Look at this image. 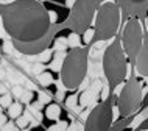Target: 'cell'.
Instances as JSON below:
<instances>
[{
	"instance_id": "cell-4",
	"label": "cell",
	"mask_w": 148,
	"mask_h": 131,
	"mask_svg": "<svg viewBox=\"0 0 148 131\" xmlns=\"http://www.w3.org/2000/svg\"><path fill=\"white\" fill-rule=\"evenodd\" d=\"M122 22V11L117 2L106 0L98 8L97 19H95V36L98 41H108L112 39L120 28Z\"/></svg>"
},
{
	"instance_id": "cell-26",
	"label": "cell",
	"mask_w": 148,
	"mask_h": 131,
	"mask_svg": "<svg viewBox=\"0 0 148 131\" xmlns=\"http://www.w3.org/2000/svg\"><path fill=\"white\" fill-rule=\"evenodd\" d=\"M128 2H131V3H136V5H140V3H145L147 0H128Z\"/></svg>"
},
{
	"instance_id": "cell-13",
	"label": "cell",
	"mask_w": 148,
	"mask_h": 131,
	"mask_svg": "<svg viewBox=\"0 0 148 131\" xmlns=\"http://www.w3.org/2000/svg\"><path fill=\"white\" fill-rule=\"evenodd\" d=\"M79 45H81V38H79V34L77 31H72L69 34V38H67V47L75 49V47H79Z\"/></svg>"
},
{
	"instance_id": "cell-11",
	"label": "cell",
	"mask_w": 148,
	"mask_h": 131,
	"mask_svg": "<svg viewBox=\"0 0 148 131\" xmlns=\"http://www.w3.org/2000/svg\"><path fill=\"white\" fill-rule=\"evenodd\" d=\"M21 114H23L22 103H19V102L13 103V102H11V105L8 106V117H10V119H16V117L21 116Z\"/></svg>"
},
{
	"instance_id": "cell-1",
	"label": "cell",
	"mask_w": 148,
	"mask_h": 131,
	"mask_svg": "<svg viewBox=\"0 0 148 131\" xmlns=\"http://www.w3.org/2000/svg\"><path fill=\"white\" fill-rule=\"evenodd\" d=\"M3 28L16 42L33 44L49 33L50 16L38 0H16L2 11Z\"/></svg>"
},
{
	"instance_id": "cell-25",
	"label": "cell",
	"mask_w": 148,
	"mask_h": 131,
	"mask_svg": "<svg viewBox=\"0 0 148 131\" xmlns=\"http://www.w3.org/2000/svg\"><path fill=\"white\" fill-rule=\"evenodd\" d=\"M6 122H8V117L2 112V111H0V128H2V125H5Z\"/></svg>"
},
{
	"instance_id": "cell-10",
	"label": "cell",
	"mask_w": 148,
	"mask_h": 131,
	"mask_svg": "<svg viewBox=\"0 0 148 131\" xmlns=\"http://www.w3.org/2000/svg\"><path fill=\"white\" fill-rule=\"evenodd\" d=\"M61 106L58 105V103H47L45 106V117L49 119L51 122H58L59 117H61Z\"/></svg>"
},
{
	"instance_id": "cell-15",
	"label": "cell",
	"mask_w": 148,
	"mask_h": 131,
	"mask_svg": "<svg viewBox=\"0 0 148 131\" xmlns=\"http://www.w3.org/2000/svg\"><path fill=\"white\" fill-rule=\"evenodd\" d=\"M94 38H95V30L90 28V27H87V28L83 31V44H86V45L90 44Z\"/></svg>"
},
{
	"instance_id": "cell-5",
	"label": "cell",
	"mask_w": 148,
	"mask_h": 131,
	"mask_svg": "<svg viewBox=\"0 0 148 131\" xmlns=\"http://www.w3.org/2000/svg\"><path fill=\"white\" fill-rule=\"evenodd\" d=\"M145 91L147 89H142L140 81H137V78L134 77L122 84V89L119 91V98H117L115 106H117L120 116L123 119L131 117L136 111L140 108Z\"/></svg>"
},
{
	"instance_id": "cell-22",
	"label": "cell",
	"mask_w": 148,
	"mask_h": 131,
	"mask_svg": "<svg viewBox=\"0 0 148 131\" xmlns=\"http://www.w3.org/2000/svg\"><path fill=\"white\" fill-rule=\"evenodd\" d=\"M108 97H109V87L103 86V89H101V100H106Z\"/></svg>"
},
{
	"instance_id": "cell-2",
	"label": "cell",
	"mask_w": 148,
	"mask_h": 131,
	"mask_svg": "<svg viewBox=\"0 0 148 131\" xmlns=\"http://www.w3.org/2000/svg\"><path fill=\"white\" fill-rule=\"evenodd\" d=\"M61 81L66 89H78L87 73V49L75 47L66 55L61 66Z\"/></svg>"
},
{
	"instance_id": "cell-18",
	"label": "cell",
	"mask_w": 148,
	"mask_h": 131,
	"mask_svg": "<svg viewBox=\"0 0 148 131\" xmlns=\"http://www.w3.org/2000/svg\"><path fill=\"white\" fill-rule=\"evenodd\" d=\"M11 102H13V97H11L10 94L0 95V106H2V108H8V106L11 105Z\"/></svg>"
},
{
	"instance_id": "cell-8",
	"label": "cell",
	"mask_w": 148,
	"mask_h": 131,
	"mask_svg": "<svg viewBox=\"0 0 148 131\" xmlns=\"http://www.w3.org/2000/svg\"><path fill=\"white\" fill-rule=\"evenodd\" d=\"M111 125H112V100L106 98L89 112L83 128L86 131H105L109 130Z\"/></svg>"
},
{
	"instance_id": "cell-24",
	"label": "cell",
	"mask_w": 148,
	"mask_h": 131,
	"mask_svg": "<svg viewBox=\"0 0 148 131\" xmlns=\"http://www.w3.org/2000/svg\"><path fill=\"white\" fill-rule=\"evenodd\" d=\"M39 100H41L42 103H49L50 102V97H49V95H45L44 92H39Z\"/></svg>"
},
{
	"instance_id": "cell-12",
	"label": "cell",
	"mask_w": 148,
	"mask_h": 131,
	"mask_svg": "<svg viewBox=\"0 0 148 131\" xmlns=\"http://www.w3.org/2000/svg\"><path fill=\"white\" fill-rule=\"evenodd\" d=\"M53 73L51 72H42V73H39V84L44 86V87H49L53 84Z\"/></svg>"
},
{
	"instance_id": "cell-3",
	"label": "cell",
	"mask_w": 148,
	"mask_h": 131,
	"mask_svg": "<svg viewBox=\"0 0 148 131\" xmlns=\"http://www.w3.org/2000/svg\"><path fill=\"white\" fill-rule=\"evenodd\" d=\"M103 70H105L109 86H117L126 80L128 72H130V66H128V58L122 49L120 41H114L105 50Z\"/></svg>"
},
{
	"instance_id": "cell-6",
	"label": "cell",
	"mask_w": 148,
	"mask_h": 131,
	"mask_svg": "<svg viewBox=\"0 0 148 131\" xmlns=\"http://www.w3.org/2000/svg\"><path fill=\"white\" fill-rule=\"evenodd\" d=\"M143 39H145V30H143L140 19L133 16L123 25L122 36H120V44H122V49L125 51L128 61H133L139 49L142 47Z\"/></svg>"
},
{
	"instance_id": "cell-21",
	"label": "cell",
	"mask_w": 148,
	"mask_h": 131,
	"mask_svg": "<svg viewBox=\"0 0 148 131\" xmlns=\"http://www.w3.org/2000/svg\"><path fill=\"white\" fill-rule=\"evenodd\" d=\"M33 95H34L33 92H25L22 95V102L23 103H30L31 100H33Z\"/></svg>"
},
{
	"instance_id": "cell-17",
	"label": "cell",
	"mask_w": 148,
	"mask_h": 131,
	"mask_svg": "<svg viewBox=\"0 0 148 131\" xmlns=\"http://www.w3.org/2000/svg\"><path fill=\"white\" fill-rule=\"evenodd\" d=\"M55 49L59 50V51L66 50V49H67V39H64V38H56V41H55Z\"/></svg>"
},
{
	"instance_id": "cell-19",
	"label": "cell",
	"mask_w": 148,
	"mask_h": 131,
	"mask_svg": "<svg viewBox=\"0 0 148 131\" xmlns=\"http://www.w3.org/2000/svg\"><path fill=\"white\" fill-rule=\"evenodd\" d=\"M89 102H90V92H89V91H86V92L83 94L81 97H78V103H79V106H86Z\"/></svg>"
},
{
	"instance_id": "cell-16",
	"label": "cell",
	"mask_w": 148,
	"mask_h": 131,
	"mask_svg": "<svg viewBox=\"0 0 148 131\" xmlns=\"http://www.w3.org/2000/svg\"><path fill=\"white\" fill-rule=\"evenodd\" d=\"M66 106L67 108H70V109H73V111H77L78 108V95L77 94H73V95H70V97H67L66 98Z\"/></svg>"
},
{
	"instance_id": "cell-20",
	"label": "cell",
	"mask_w": 148,
	"mask_h": 131,
	"mask_svg": "<svg viewBox=\"0 0 148 131\" xmlns=\"http://www.w3.org/2000/svg\"><path fill=\"white\" fill-rule=\"evenodd\" d=\"M14 49V45L11 42H3V45H2V51H5V53H11Z\"/></svg>"
},
{
	"instance_id": "cell-30",
	"label": "cell",
	"mask_w": 148,
	"mask_h": 131,
	"mask_svg": "<svg viewBox=\"0 0 148 131\" xmlns=\"http://www.w3.org/2000/svg\"><path fill=\"white\" fill-rule=\"evenodd\" d=\"M0 111H2V106H0Z\"/></svg>"
},
{
	"instance_id": "cell-27",
	"label": "cell",
	"mask_w": 148,
	"mask_h": 131,
	"mask_svg": "<svg viewBox=\"0 0 148 131\" xmlns=\"http://www.w3.org/2000/svg\"><path fill=\"white\" fill-rule=\"evenodd\" d=\"M14 92H16V95H21L22 89H21V87H16V89H14Z\"/></svg>"
},
{
	"instance_id": "cell-23",
	"label": "cell",
	"mask_w": 148,
	"mask_h": 131,
	"mask_svg": "<svg viewBox=\"0 0 148 131\" xmlns=\"http://www.w3.org/2000/svg\"><path fill=\"white\" fill-rule=\"evenodd\" d=\"M50 58H51V51H50V50H47L45 53H44L42 56H41V61H42V62H47Z\"/></svg>"
},
{
	"instance_id": "cell-29",
	"label": "cell",
	"mask_w": 148,
	"mask_h": 131,
	"mask_svg": "<svg viewBox=\"0 0 148 131\" xmlns=\"http://www.w3.org/2000/svg\"><path fill=\"white\" fill-rule=\"evenodd\" d=\"M0 51H2V45H0Z\"/></svg>"
},
{
	"instance_id": "cell-9",
	"label": "cell",
	"mask_w": 148,
	"mask_h": 131,
	"mask_svg": "<svg viewBox=\"0 0 148 131\" xmlns=\"http://www.w3.org/2000/svg\"><path fill=\"white\" fill-rule=\"evenodd\" d=\"M133 61H134L136 75L147 78V75H148V41H147V36H145V39H143L142 47L139 49L137 55L134 56Z\"/></svg>"
},
{
	"instance_id": "cell-7",
	"label": "cell",
	"mask_w": 148,
	"mask_h": 131,
	"mask_svg": "<svg viewBox=\"0 0 148 131\" xmlns=\"http://www.w3.org/2000/svg\"><path fill=\"white\" fill-rule=\"evenodd\" d=\"M95 10H97L95 0H75L73 2V5L70 6L69 22L77 33H83L87 27H90Z\"/></svg>"
},
{
	"instance_id": "cell-28",
	"label": "cell",
	"mask_w": 148,
	"mask_h": 131,
	"mask_svg": "<svg viewBox=\"0 0 148 131\" xmlns=\"http://www.w3.org/2000/svg\"><path fill=\"white\" fill-rule=\"evenodd\" d=\"M73 2H75V0H67V6H72V5H73Z\"/></svg>"
},
{
	"instance_id": "cell-14",
	"label": "cell",
	"mask_w": 148,
	"mask_h": 131,
	"mask_svg": "<svg viewBox=\"0 0 148 131\" xmlns=\"http://www.w3.org/2000/svg\"><path fill=\"white\" fill-rule=\"evenodd\" d=\"M30 120H31V119H30V114L25 112L23 116L21 114L19 117H16V126H17V128H27V126L30 125Z\"/></svg>"
}]
</instances>
